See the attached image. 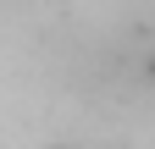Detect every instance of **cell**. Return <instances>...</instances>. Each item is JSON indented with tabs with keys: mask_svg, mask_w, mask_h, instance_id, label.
<instances>
[{
	"mask_svg": "<svg viewBox=\"0 0 155 149\" xmlns=\"http://www.w3.org/2000/svg\"><path fill=\"white\" fill-rule=\"evenodd\" d=\"M139 78H144V88H155V50H150L144 61H139Z\"/></svg>",
	"mask_w": 155,
	"mask_h": 149,
	"instance_id": "1",
	"label": "cell"
}]
</instances>
